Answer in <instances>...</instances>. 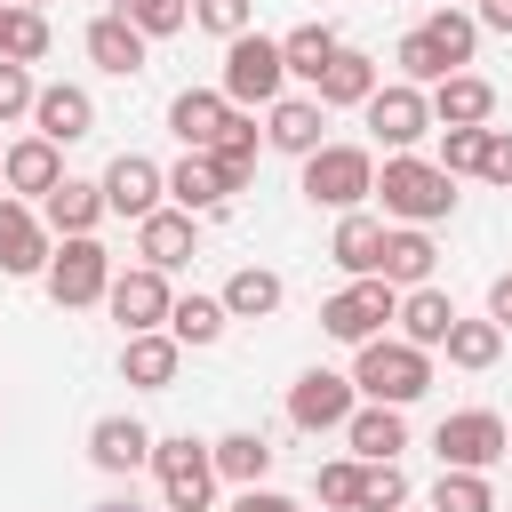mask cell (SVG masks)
Returning <instances> with one entry per match:
<instances>
[{"label":"cell","instance_id":"1","mask_svg":"<svg viewBox=\"0 0 512 512\" xmlns=\"http://www.w3.org/2000/svg\"><path fill=\"white\" fill-rule=\"evenodd\" d=\"M376 200H384L392 224L432 232L440 216H456V176H440V168L416 160V152H384V168H376Z\"/></svg>","mask_w":512,"mask_h":512},{"label":"cell","instance_id":"2","mask_svg":"<svg viewBox=\"0 0 512 512\" xmlns=\"http://www.w3.org/2000/svg\"><path fill=\"white\" fill-rule=\"evenodd\" d=\"M352 392H360V400H384V408H408V400L432 392V352H416V344H400V336H376V344H360V360H352Z\"/></svg>","mask_w":512,"mask_h":512},{"label":"cell","instance_id":"3","mask_svg":"<svg viewBox=\"0 0 512 512\" xmlns=\"http://www.w3.org/2000/svg\"><path fill=\"white\" fill-rule=\"evenodd\" d=\"M216 96L232 104V112H272L280 96H288V64H280V40H264V32H240V40H224V80H216Z\"/></svg>","mask_w":512,"mask_h":512},{"label":"cell","instance_id":"4","mask_svg":"<svg viewBox=\"0 0 512 512\" xmlns=\"http://www.w3.org/2000/svg\"><path fill=\"white\" fill-rule=\"evenodd\" d=\"M368 192H376V152H368V144H320V152L304 160V200H312V208L352 216Z\"/></svg>","mask_w":512,"mask_h":512},{"label":"cell","instance_id":"5","mask_svg":"<svg viewBox=\"0 0 512 512\" xmlns=\"http://www.w3.org/2000/svg\"><path fill=\"white\" fill-rule=\"evenodd\" d=\"M504 448H512V432H504L496 408H456V416L432 424V456H440V472H488V464H504Z\"/></svg>","mask_w":512,"mask_h":512},{"label":"cell","instance_id":"6","mask_svg":"<svg viewBox=\"0 0 512 512\" xmlns=\"http://www.w3.org/2000/svg\"><path fill=\"white\" fill-rule=\"evenodd\" d=\"M152 480H160V504H168V512H208V496H216L208 440H192V432L152 440Z\"/></svg>","mask_w":512,"mask_h":512},{"label":"cell","instance_id":"7","mask_svg":"<svg viewBox=\"0 0 512 512\" xmlns=\"http://www.w3.org/2000/svg\"><path fill=\"white\" fill-rule=\"evenodd\" d=\"M48 296L64 304V312H88V304H104V288H112V256H104V240L88 232V240H56V256H48Z\"/></svg>","mask_w":512,"mask_h":512},{"label":"cell","instance_id":"8","mask_svg":"<svg viewBox=\"0 0 512 512\" xmlns=\"http://www.w3.org/2000/svg\"><path fill=\"white\" fill-rule=\"evenodd\" d=\"M392 312H400V288H384V280H344V288L320 304V328H328L336 344H352V352H360V344H376V336H384V320H392Z\"/></svg>","mask_w":512,"mask_h":512},{"label":"cell","instance_id":"9","mask_svg":"<svg viewBox=\"0 0 512 512\" xmlns=\"http://www.w3.org/2000/svg\"><path fill=\"white\" fill-rule=\"evenodd\" d=\"M168 304H176V288H168V272H152V264H128V272H112V288H104V312H112L128 336L168 328Z\"/></svg>","mask_w":512,"mask_h":512},{"label":"cell","instance_id":"10","mask_svg":"<svg viewBox=\"0 0 512 512\" xmlns=\"http://www.w3.org/2000/svg\"><path fill=\"white\" fill-rule=\"evenodd\" d=\"M352 408H360V392H352V376H336V368H304V376L288 384V424H296V432H344Z\"/></svg>","mask_w":512,"mask_h":512},{"label":"cell","instance_id":"11","mask_svg":"<svg viewBox=\"0 0 512 512\" xmlns=\"http://www.w3.org/2000/svg\"><path fill=\"white\" fill-rule=\"evenodd\" d=\"M360 120L376 128L384 152H408L416 136H432V104H424V88H408V80H384V88L360 104Z\"/></svg>","mask_w":512,"mask_h":512},{"label":"cell","instance_id":"12","mask_svg":"<svg viewBox=\"0 0 512 512\" xmlns=\"http://www.w3.org/2000/svg\"><path fill=\"white\" fill-rule=\"evenodd\" d=\"M96 184H104V216H128V224H144V216L168 200V168L144 160V152H120Z\"/></svg>","mask_w":512,"mask_h":512},{"label":"cell","instance_id":"13","mask_svg":"<svg viewBox=\"0 0 512 512\" xmlns=\"http://www.w3.org/2000/svg\"><path fill=\"white\" fill-rule=\"evenodd\" d=\"M32 136H48L56 152L80 144V136H96V96H88L80 80H40V96H32Z\"/></svg>","mask_w":512,"mask_h":512},{"label":"cell","instance_id":"14","mask_svg":"<svg viewBox=\"0 0 512 512\" xmlns=\"http://www.w3.org/2000/svg\"><path fill=\"white\" fill-rule=\"evenodd\" d=\"M48 256H56V240H48L40 208L0 192V272L8 280H32V272H48Z\"/></svg>","mask_w":512,"mask_h":512},{"label":"cell","instance_id":"15","mask_svg":"<svg viewBox=\"0 0 512 512\" xmlns=\"http://www.w3.org/2000/svg\"><path fill=\"white\" fill-rule=\"evenodd\" d=\"M0 184H8V200H48V192L64 184V152H56L48 136H16V144L0 152Z\"/></svg>","mask_w":512,"mask_h":512},{"label":"cell","instance_id":"16","mask_svg":"<svg viewBox=\"0 0 512 512\" xmlns=\"http://www.w3.org/2000/svg\"><path fill=\"white\" fill-rule=\"evenodd\" d=\"M424 104H432V128H488L496 120V80L448 72L440 88H424Z\"/></svg>","mask_w":512,"mask_h":512},{"label":"cell","instance_id":"17","mask_svg":"<svg viewBox=\"0 0 512 512\" xmlns=\"http://www.w3.org/2000/svg\"><path fill=\"white\" fill-rule=\"evenodd\" d=\"M40 224H48V240H88V232L104 224V184H96V176H64V184L40 200Z\"/></svg>","mask_w":512,"mask_h":512},{"label":"cell","instance_id":"18","mask_svg":"<svg viewBox=\"0 0 512 512\" xmlns=\"http://www.w3.org/2000/svg\"><path fill=\"white\" fill-rule=\"evenodd\" d=\"M136 256H144L152 272L192 264V256H200V216H184V208H152V216L136 224Z\"/></svg>","mask_w":512,"mask_h":512},{"label":"cell","instance_id":"19","mask_svg":"<svg viewBox=\"0 0 512 512\" xmlns=\"http://www.w3.org/2000/svg\"><path fill=\"white\" fill-rule=\"evenodd\" d=\"M344 440H352L360 464H400V448H408V416L384 408V400H360V408L344 416Z\"/></svg>","mask_w":512,"mask_h":512},{"label":"cell","instance_id":"20","mask_svg":"<svg viewBox=\"0 0 512 512\" xmlns=\"http://www.w3.org/2000/svg\"><path fill=\"white\" fill-rule=\"evenodd\" d=\"M376 88H384V80H376V56L336 48V56H328V72H320V88H312V104H320V112H360Z\"/></svg>","mask_w":512,"mask_h":512},{"label":"cell","instance_id":"21","mask_svg":"<svg viewBox=\"0 0 512 512\" xmlns=\"http://www.w3.org/2000/svg\"><path fill=\"white\" fill-rule=\"evenodd\" d=\"M400 344H416V352H440L448 344V328H456V296L448 288H400Z\"/></svg>","mask_w":512,"mask_h":512},{"label":"cell","instance_id":"22","mask_svg":"<svg viewBox=\"0 0 512 512\" xmlns=\"http://www.w3.org/2000/svg\"><path fill=\"white\" fill-rule=\"evenodd\" d=\"M176 368H184V344H176L168 328H144V336H128V344H120V376H128L136 392H168V384H176Z\"/></svg>","mask_w":512,"mask_h":512},{"label":"cell","instance_id":"23","mask_svg":"<svg viewBox=\"0 0 512 512\" xmlns=\"http://www.w3.org/2000/svg\"><path fill=\"white\" fill-rule=\"evenodd\" d=\"M144 56H152V40H144L136 24H120L112 8L88 24V64H96V72H112V80H136V72H144Z\"/></svg>","mask_w":512,"mask_h":512},{"label":"cell","instance_id":"24","mask_svg":"<svg viewBox=\"0 0 512 512\" xmlns=\"http://www.w3.org/2000/svg\"><path fill=\"white\" fill-rule=\"evenodd\" d=\"M432 272H440L432 232H416V224L384 232V264H376V280H384V288H432Z\"/></svg>","mask_w":512,"mask_h":512},{"label":"cell","instance_id":"25","mask_svg":"<svg viewBox=\"0 0 512 512\" xmlns=\"http://www.w3.org/2000/svg\"><path fill=\"white\" fill-rule=\"evenodd\" d=\"M224 120H232V104H224L216 88H184V96L168 104V136H176L184 152H208V144L224 136Z\"/></svg>","mask_w":512,"mask_h":512},{"label":"cell","instance_id":"26","mask_svg":"<svg viewBox=\"0 0 512 512\" xmlns=\"http://www.w3.org/2000/svg\"><path fill=\"white\" fill-rule=\"evenodd\" d=\"M320 128H328V112H320L312 96H280V104L264 112V144H272V152H296V160L320 152Z\"/></svg>","mask_w":512,"mask_h":512},{"label":"cell","instance_id":"27","mask_svg":"<svg viewBox=\"0 0 512 512\" xmlns=\"http://www.w3.org/2000/svg\"><path fill=\"white\" fill-rule=\"evenodd\" d=\"M168 200H176L184 216H216V208L232 200V184H224V168H216L208 152H184V160L168 168Z\"/></svg>","mask_w":512,"mask_h":512},{"label":"cell","instance_id":"28","mask_svg":"<svg viewBox=\"0 0 512 512\" xmlns=\"http://www.w3.org/2000/svg\"><path fill=\"white\" fill-rule=\"evenodd\" d=\"M88 456H96V472H136V464H152V432L136 416H96L88 424Z\"/></svg>","mask_w":512,"mask_h":512},{"label":"cell","instance_id":"29","mask_svg":"<svg viewBox=\"0 0 512 512\" xmlns=\"http://www.w3.org/2000/svg\"><path fill=\"white\" fill-rule=\"evenodd\" d=\"M328 256H336L352 280H376V264H384V216H368V208L336 216V240H328Z\"/></svg>","mask_w":512,"mask_h":512},{"label":"cell","instance_id":"30","mask_svg":"<svg viewBox=\"0 0 512 512\" xmlns=\"http://www.w3.org/2000/svg\"><path fill=\"white\" fill-rule=\"evenodd\" d=\"M280 296H288V280H280L272 264H240V272L224 280V296H216V304H224L232 320H272V312H280Z\"/></svg>","mask_w":512,"mask_h":512},{"label":"cell","instance_id":"31","mask_svg":"<svg viewBox=\"0 0 512 512\" xmlns=\"http://www.w3.org/2000/svg\"><path fill=\"white\" fill-rule=\"evenodd\" d=\"M208 464H216V480H232V488H264L272 440H264V432H224V440H208Z\"/></svg>","mask_w":512,"mask_h":512},{"label":"cell","instance_id":"32","mask_svg":"<svg viewBox=\"0 0 512 512\" xmlns=\"http://www.w3.org/2000/svg\"><path fill=\"white\" fill-rule=\"evenodd\" d=\"M336 48H344V40H336L328 24H296V32H280V64H288V80H304V88H320V72H328Z\"/></svg>","mask_w":512,"mask_h":512},{"label":"cell","instance_id":"33","mask_svg":"<svg viewBox=\"0 0 512 512\" xmlns=\"http://www.w3.org/2000/svg\"><path fill=\"white\" fill-rule=\"evenodd\" d=\"M440 352H448V368L480 376V368H496V360H504V328H496V320H464V312H456V328H448V344H440Z\"/></svg>","mask_w":512,"mask_h":512},{"label":"cell","instance_id":"34","mask_svg":"<svg viewBox=\"0 0 512 512\" xmlns=\"http://www.w3.org/2000/svg\"><path fill=\"white\" fill-rule=\"evenodd\" d=\"M48 40H56V32H48L40 8H8V0H0V64H40Z\"/></svg>","mask_w":512,"mask_h":512},{"label":"cell","instance_id":"35","mask_svg":"<svg viewBox=\"0 0 512 512\" xmlns=\"http://www.w3.org/2000/svg\"><path fill=\"white\" fill-rule=\"evenodd\" d=\"M256 144H264V136H256V112H232V120H224V136L208 144V160L224 168V184H232V192L248 184V168H256Z\"/></svg>","mask_w":512,"mask_h":512},{"label":"cell","instance_id":"36","mask_svg":"<svg viewBox=\"0 0 512 512\" xmlns=\"http://www.w3.org/2000/svg\"><path fill=\"white\" fill-rule=\"evenodd\" d=\"M224 320H232V312H224L216 296H176V304H168V336H176L184 352L216 344V336H224Z\"/></svg>","mask_w":512,"mask_h":512},{"label":"cell","instance_id":"37","mask_svg":"<svg viewBox=\"0 0 512 512\" xmlns=\"http://www.w3.org/2000/svg\"><path fill=\"white\" fill-rule=\"evenodd\" d=\"M416 32H424V40H432V48H440V56L456 64V72H464V64H472V48H480V24H472L464 8H432V16L416 24Z\"/></svg>","mask_w":512,"mask_h":512},{"label":"cell","instance_id":"38","mask_svg":"<svg viewBox=\"0 0 512 512\" xmlns=\"http://www.w3.org/2000/svg\"><path fill=\"white\" fill-rule=\"evenodd\" d=\"M112 16H120V24H136L144 40H168V32H184V24H192V0H112Z\"/></svg>","mask_w":512,"mask_h":512},{"label":"cell","instance_id":"39","mask_svg":"<svg viewBox=\"0 0 512 512\" xmlns=\"http://www.w3.org/2000/svg\"><path fill=\"white\" fill-rule=\"evenodd\" d=\"M392 64H400V80H408V88H440V80L456 72V64H448V56H440V48L424 40V32H400V48H392Z\"/></svg>","mask_w":512,"mask_h":512},{"label":"cell","instance_id":"40","mask_svg":"<svg viewBox=\"0 0 512 512\" xmlns=\"http://www.w3.org/2000/svg\"><path fill=\"white\" fill-rule=\"evenodd\" d=\"M432 512H496L488 472H440L432 480Z\"/></svg>","mask_w":512,"mask_h":512},{"label":"cell","instance_id":"41","mask_svg":"<svg viewBox=\"0 0 512 512\" xmlns=\"http://www.w3.org/2000/svg\"><path fill=\"white\" fill-rule=\"evenodd\" d=\"M360 472H368L360 456H336V464H320V472H312L320 504H328V512H352V504H360Z\"/></svg>","mask_w":512,"mask_h":512},{"label":"cell","instance_id":"42","mask_svg":"<svg viewBox=\"0 0 512 512\" xmlns=\"http://www.w3.org/2000/svg\"><path fill=\"white\" fill-rule=\"evenodd\" d=\"M400 504H408V472H400V464H368L352 512H400Z\"/></svg>","mask_w":512,"mask_h":512},{"label":"cell","instance_id":"43","mask_svg":"<svg viewBox=\"0 0 512 512\" xmlns=\"http://www.w3.org/2000/svg\"><path fill=\"white\" fill-rule=\"evenodd\" d=\"M192 24L216 40H240V32H256V0H192Z\"/></svg>","mask_w":512,"mask_h":512},{"label":"cell","instance_id":"44","mask_svg":"<svg viewBox=\"0 0 512 512\" xmlns=\"http://www.w3.org/2000/svg\"><path fill=\"white\" fill-rule=\"evenodd\" d=\"M480 144H488V128H440V176H480Z\"/></svg>","mask_w":512,"mask_h":512},{"label":"cell","instance_id":"45","mask_svg":"<svg viewBox=\"0 0 512 512\" xmlns=\"http://www.w3.org/2000/svg\"><path fill=\"white\" fill-rule=\"evenodd\" d=\"M32 96H40L32 64H0V128L8 120H32Z\"/></svg>","mask_w":512,"mask_h":512},{"label":"cell","instance_id":"46","mask_svg":"<svg viewBox=\"0 0 512 512\" xmlns=\"http://www.w3.org/2000/svg\"><path fill=\"white\" fill-rule=\"evenodd\" d=\"M480 176H488V184H512V128H488V144H480Z\"/></svg>","mask_w":512,"mask_h":512},{"label":"cell","instance_id":"47","mask_svg":"<svg viewBox=\"0 0 512 512\" xmlns=\"http://www.w3.org/2000/svg\"><path fill=\"white\" fill-rule=\"evenodd\" d=\"M232 512H304L296 496H280V488H240L232 496Z\"/></svg>","mask_w":512,"mask_h":512},{"label":"cell","instance_id":"48","mask_svg":"<svg viewBox=\"0 0 512 512\" xmlns=\"http://www.w3.org/2000/svg\"><path fill=\"white\" fill-rule=\"evenodd\" d=\"M488 320L512 336V272H496V280H488Z\"/></svg>","mask_w":512,"mask_h":512},{"label":"cell","instance_id":"49","mask_svg":"<svg viewBox=\"0 0 512 512\" xmlns=\"http://www.w3.org/2000/svg\"><path fill=\"white\" fill-rule=\"evenodd\" d=\"M472 24H480V32H512V0H480Z\"/></svg>","mask_w":512,"mask_h":512},{"label":"cell","instance_id":"50","mask_svg":"<svg viewBox=\"0 0 512 512\" xmlns=\"http://www.w3.org/2000/svg\"><path fill=\"white\" fill-rule=\"evenodd\" d=\"M88 512H144V504H128V496H104V504H88Z\"/></svg>","mask_w":512,"mask_h":512},{"label":"cell","instance_id":"51","mask_svg":"<svg viewBox=\"0 0 512 512\" xmlns=\"http://www.w3.org/2000/svg\"><path fill=\"white\" fill-rule=\"evenodd\" d=\"M8 8H48V0H8Z\"/></svg>","mask_w":512,"mask_h":512},{"label":"cell","instance_id":"52","mask_svg":"<svg viewBox=\"0 0 512 512\" xmlns=\"http://www.w3.org/2000/svg\"><path fill=\"white\" fill-rule=\"evenodd\" d=\"M504 456H512V448H504Z\"/></svg>","mask_w":512,"mask_h":512}]
</instances>
